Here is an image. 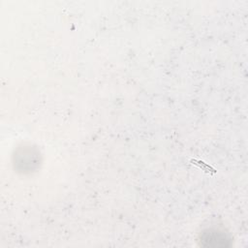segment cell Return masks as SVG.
Masks as SVG:
<instances>
[{
    "instance_id": "1",
    "label": "cell",
    "mask_w": 248,
    "mask_h": 248,
    "mask_svg": "<svg viewBox=\"0 0 248 248\" xmlns=\"http://www.w3.org/2000/svg\"><path fill=\"white\" fill-rule=\"evenodd\" d=\"M230 240L226 232L216 229H207L201 234V241L205 246L224 247L229 245Z\"/></svg>"
}]
</instances>
